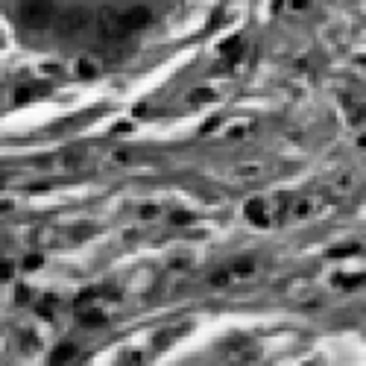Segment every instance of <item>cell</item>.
Instances as JSON below:
<instances>
[{"mask_svg": "<svg viewBox=\"0 0 366 366\" xmlns=\"http://www.w3.org/2000/svg\"><path fill=\"white\" fill-rule=\"evenodd\" d=\"M351 252H357V246H354V243H351V246H340V249H331L328 255H331V258H346V255H351Z\"/></svg>", "mask_w": 366, "mask_h": 366, "instance_id": "obj_16", "label": "cell"}, {"mask_svg": "<svg viewBox=\"0 0 366 366\" xmlns=\"http://www.w3.org/2000/svg\"><path fill=\"white\" fill-rule=\"evenodd\" d=\"M21 18H24L27 27L44 30V27H50L53 18H56V3L53 0H27L24 9H21Z\"/></svg>", "mask_w": 366, "mask_h": 366, "instance_id": "obj_2", "label": "cell"}, {"mask_svg": "<svg viewBox=\"0 0 366 366\" xmlns=\"http://www.w3.org/2000/svg\"><path fill=\"white\" fill-rule=\"evenodd\" d=\"M173 223H176V226H185V223H191V214H188V211H176V214H173Z\"/></svg>", "mask_w": 366, "mask_h": 366, "instance_id": "obj_22", "label": "cell"}, {"mask_svg": "<svg viewBox=\"0 0 366 366\" xmlns=\"http://www.w3.org/2000/svg\"><path fill=\"white\" fill-rule=\"evenodd\" d=\"M226 282H229L226 272H214V276H211V284H226Z\"/></svg>", "mask_w": 366, "mask_h": 366, "instance_id": "obj_27", "label": "cell"}, {"mask_svg": "<svg viewBox=\"0 0 366 366\" xmlns=\"http://www.w3.org/2000/svg\"><path fill=\"white\" fill-rule=\"evenodd\" d=\"M94 299H97V290H85V293H79V296L73 299V308H76V311H82V308H88Z\"/></svg>", "mask_w": 366, "mask_h": 366, "instance_id": "obj_11", "label": "cell"}, {"mask_svg": "<svg viewBox=\"0 0 366 366\" xmlns=\"http://www.w3.org/2000/svg\"><path fill=\"white\" fill-rule=\"evenodd\" d=\"M308 211H311V202H308V200H302L299 205H296V217H305Z\"/></svg>", "mask_w": 366, "mask_h": 366, "instance_id": "obj_25", "label": "cell"}, {"mask_svg": "<svg viewBox=\"0 0 366 366\" xmlns=\"http://www.w3.org/2000/svg\"><path fill=\"white\" fill-rule=\"evenodd\" d=\"M30 97H33V91H30V88H18V91H15V100L18 103H27Z\"/></svg>", "mask_w": 366, "mask_h": 366, "instance_id": "obj_23", "label": "cell"}, {"mask_svg": "<svg viewBox=\"0 0 366 366\" xmlns=\"http://www.w3.org/2000/svg\"><path fill=\"white\" fill-rule=\"evenodd\" d=\"M217 94L211 91V88H197V91H191V100L194 103H208V100H214Z\"/></svg>", "mask_w": 366, "mask_h": 366, "instance_id": "obj_13", "label": "cell"}, {"mask_svg": "<svg viewBox=\"0 0 366 366\" xmlns=\"http://www.w3.org/2000/svg\"><path fill=\"white\" fill-rule=\"evenodd\" d=\"M120 21H123V27H126V33H132V30H141V27H147L152 21V12H150V6H132L126 15H120Z\"/></svg>", "mask_w": 366, "mask_h": 366, "instance_id": "obj_4", "label": "cell"}, {"mask_svg": "<svg viewBox=\"0 0 366 366\" xmlns=\"http://www.w3.org/2000/svg\"><path fill=\"white\" fill-rule=\"evenodd\" d=\"M240 47V35H232V38H226L223 44H220V53H234Z\"/></svg>", "mask_w": 366, "mask_h": 366, "instance_id": "obj_15", "label": "cell"}, {"mask_svg": "<svg viewBox=\"0 0 366 366\" xmlns=\"http://www.w3.org/2000/svg\"><path fill=\"white\" fill-rule=\"evenodd\" d=\"M76 70H79L82 76H91V73H94V67L88 65V62H79V65H76Z\"/></svg>", "mask_w": 366, "mask_h": 366, "instance_id": "obj_26", "label": "cell"}, {"mask_svg": "<svg viewBox=\"0 0 366 366\" xmlns=\"http://www.w3.org/2000/svg\"><path fill=\"white\" fill-rule=\"evenodd\" d=\"M308 6V0H293V9H305Z\"/></svg>", "mask_w": 366, "mask_h": 366, "instance_id": "obj_30", "label": "cell"}, {"mask_svg": "<svg viewBox=\"0 0 366 366\" xmlns=\"http://www.w3.org/2000/svg\"><path fill=\"white\" fill-rule=\"evenodd\" d=\"M170 337H173V334H170V331H161V337L155 340V349H164L167 343H170Z\"/></svg>", "mask_w": 366, "mask_h": 366, "instance_id": "obj_24", "label": "cell"}, {"mask_svg": "<svg viewBox=\"0 0 366 366\" xmlns=\"http://www.w3.org/2000/svg\"><path fill=\"white\" fill-rule=\"evenodd\" d=\"M41 266V255H27L24 258V269H38Z\"/></svg>", "mask_w": 366, "mask_h": 366, "instance_id": "obj_19", "label": "cell"}, {"mask_svg": "<svg viewBox=\"0 0 366 366\" xmlns=\"http://www.w3.org/2000/svg\"><path fill=\"white\" fill-rule=\"evenodd\" d=\"M85 161V150L82 147H73V150H67L62 158H59V164L65 167V170H76V167Z\"/></svg>", "mask_w": 366, "mask_h": 366, "instance_id": "obj_7", "label": "cell"}, {"mask_svg": "<svg viewBox=\"0 0 366 366\" xmlns=\"http://www.w3.org/2000/svg\"><path fill=\"white\" fill-rule=\"evenodd\" d=\"M97 30H100V38H106V41H117L126 35V27L115 9H103L97 15Z\"/></svg>", "mask_w": 366, "mask_h": 366, "instance_id": "obj_3", "label": "cell"}, {"mask_svg": "<svg viewBox=\"0 0 366 366\" xmlns=\"http://www.w3.org/2000/svg\"><path fill=\"white\" fill-rule=\"evenodd\" d=\"M15 299H18V302H30V287H27V284H18Z\"/></svg>", "mask_w": 366, "mask_h": 366, "instance_id": "obj_20", "label": "cell"}, {"mask_svg": "<svg viewBox=\"0 0 366 366\" xmlns=\"http://www.w3.org/2000/svg\"><path fill=\"white\" fill-rule=\"evenodd\" d=\"M12 211V202H0V214H9Z\"/></svg>", "mask_w": 366, "mask_h": 366, "instance_id": "obj_28", "label": "cell"}, {"mask_svg": "<svg viewBox=\"0 0 366 366\" xmlns=\"http://www.w3.org/2000/svg\"><path fill=\"white\" fill-rule=\"evenodd\" d=\"M123 363H144V357H141V351H129V354H123Z\"/></svg>", "mask_w": 366, "mask_h": 366, "instance_id": "obj_21", "label": "cell"}, {"mask_svg": "<svg viewBox=\"0 0 366 366\" xmlns=\"http://www.w3.org/2000/svg\"><path fill=\"white\" fill-rule=\"evenodd\" d=\"M88 24H91V12L85 6H70L56 18V35L59 38H73V35L85 33Z\"/></svg>", "mask_w": 366, "mask_h": 366, "instance_id": "obj_1", "label": "cell"}, {"mask_svg": "<svg viewBox=\"0 0 366 366\" xmlns=\"http://www.w3.org/2000/svg\"><path fill=\"white\" fill-rule=\"evenodd\" d=\"M73 354H76V346H73V343H62V346H59V349L53 351V363H67V360H70V357H73Z\"/></svg>", "mask_w": 366, "mask_h": 366, "instance_id": "obj_9", "label": "cell"}, {"mask_svg": "<svg viewBox=\"0 0 366 366\" xmlns=\"http://www.w3.org/2000/svg\"><path fill=\"white\" fill-rule=\"evenodd\" d=\"M261 176H264V164H240L234 170L237 182H258Z\"/></svg>", "mask_w": 366, "mask_h": 366, "instance_id": "obj_6", "label": "cell"}, {"mask_svg": "<svg viewBox=\"0 0 366 366\" xmlns=\"http://www.w3.org/2000/svg\"><path fill=\"white\" fill-rule=\"evenodd\" d=\"M76 316H79L82 325H103L106 322V314L103 311H88V308H82V311H76Z\"/></svg>", "mask_w": 366, "mask_h": 366, "instance_id": "obj_8", "label": "cell"}, {"mask_svg": "<svg viewBox=\"0 0 366 366\" xmlns=\"http://www.w3.org/2000/svg\"><path fill=\"white\" fill-rule=\"evenodd\" d=\"M115 161H129V152H115Z\"/></svg>", "mask_w": 366, "mask_h": 366, "instance_id": "obj_29", "label": "cell"}, {"mask_svg": "<svg viewBox=\"0 0 366 366\" xmlns=\"http://www.w3.org/2000/svg\"><path fill=\"white\" fill-rule=\"evenodd\" d=\"M53 308H56V296H53V293L41 296V302H38V314H41V316H50Z\"/></svg>", "mask_w": 366, "mask_h": 366, "instance_id": "obj_12", "label": "cell"}, {"mask_svg": "<svg viewBox=\"0 0 366 366\" xmlns=\"http://www.w3.org/2000/svg\"><path fill=\"white\" fill-rule=\"evenodd\" d=\"M246 217H249L255 226H266V202L261 197H255V200L246 202Z\"/></svg>", "mask_w": 366, "mask_h": 366, "instance_id": "obj_5", "label": "cell"}, {"mask_svg": "<svg viewBox=\"0 0 366 366\" xmlns=\"http://www.w3.org/2000/svg\"><path fill=\"white\" fill-rule=\"evenodd\" d=\"M12 272H15L12 261H3V258H0V279H12Z\"/></svg>", "mask_w": 366, "mask_h": 366, "instance_id": "obj_17", "label": "cell"}, {"mask_svg": "<svg viewBox=\"0 0 366 366\" xmlns=\"http://www.w3.org/2000/svg\"><path fill=\"white\" fill-rule=\"evenodd\" d=\"M252 269H255V261H252V258H240V261H234V272H237V276H249Z\"/></svg>", "mask_w": 366, "mask_h": 366, "instance_id": "obj_14", "label": "cell"}, {"mask_svg": "<svg viewBox=\"0 0 366 366\" xmlns=\"http://www.w3.org/2000/svg\"><path fill=\"white\" fill-rule=\"evenodd\" d=\"M158 211H161L158 205H144V208H141V217H144V220H155Z\"/></svg>", "mask_w": 366, "mask_h": 366, "instance_id": "obj_18", "label": "cell"}, {"mask_svg": "<svg viewBox=\"0 0 366 366\" xmlns=\"http://www.w3.org/2000/svg\"><path fill=\"white\" fill-rule=\"evenodd\" d=\"M334 284H346V290H354L363 284V272L360 276H334Z\"/></svg>", "mask_w": 366, "mask_h": 366, "instance_id": "obj_10", "label": "cell"}]
</instances>
